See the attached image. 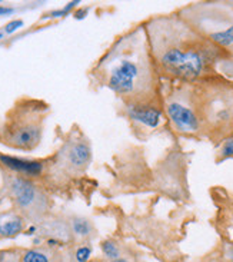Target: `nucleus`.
I'll use <instances>...</instances> for the list:
<instances>
[{
  "mask_svg": "<svg viewBox=\"0 0 233 262\" xmlns=\"http://www.w3.org/2000/svg\"><path fill=\"white\" fill-rule=\"evenodd\" d=\"M143 25L162 79L172 83L233 80V57L196 32L177 12L153 16Z\"/></svg>",
  "mask_w": 233,
  "mask_h": 262,
  "instance_id": "1",
  "label": "nucleus"
},
{
  "mask_svg": "<svg viewBox=\"0 0 233 262\" xmlns=\"http://www.w3.org/2000/svg\"><path fill=\"white\" fill-rule=\"evenodd\" d=\"M95 75L122 105L163 106L162 76L157 71L145 25L120 35L96 64Z\"/></svg>",
  "mask_w": 233,
  "mask_h": 262,
  "instance_id": "2",
  "label": "nucleus"
},
{
  "mask_svg": "<svg viewBox=\"0 0 233 262\" xmlns=\"http://www.w3.org/2000/svg\"><path fill=\"white\" fill-rule=\"evenodd\" d=\"M202 138L222 143L233 135V80L211 79L193 83Z\"/></svg>",
  "mask_w": 233,
  "mask_h": 262,
  "instance_id": "3",
  "label": "nucleus"
},
{
  "mask_svg": "<svg viewBox=\"0 0 233 262\" xmlns=\"http://www.w3.org/2000/svg\"><path fill=\"white\" fill-rule=\"evenodd\" d=\"M49 106L43 102L23 99L17 102L0 123V142L9 148L30 152L42 142Z\"/></svg>",
  "mask_w": 233,
  "mask_h": 262,
  "instance_id": "4",
  "label": "nucleus"
},
{
  "mask_svg": "<svg viewBox=\"0 0 233 262\" xmlns=\"http://www.w3.org/2000/svg\"><path fill=\"white\" fill-rule=\"evenodd\" d=\"M177 14L192 28L233 57V2H198Z\"/></svg>",
  "mask_w": 233,
  "mask_h": 262,
  "instance_id": "5",
  "label": "nucleus"
},
{
  "mask_svg": "<svg viewBox=\"0 0 233 262\" xmlns=\"http://www.w3.org/2000/svg\"><path fill=\"white\" fill-rule=\"evenodd\" d=\"M163 107L170 126L180 136L202 138L193 83H173L163 93Z\"/></svg>",
  "mask_w": 233,
  "mask_h": 262,
  "instance_id": "6",
  "label": "nucleus"
},
{
  "mask_svg": "<svg viewBox=\"0 0 233 262\" xmlns=\"http://www.w3.org/2000/svg\"><path fill=\"white\" fill-rule=\"evenodd\" d=\"M92 162V146L82 134H72L50 162L48 177L55 184H64L83 175Z\"/></svg>",
  "mask_w": 233,
  "mask_h": 262,
  "instance_id": "7",
  "label": "nucleus"
},
{
  "mask_svg": "<svg viewBox=\"0 0 233 262\" xmlns=\"http://www.w3.org/2000/svg\"><path fill=\"white\" fill-rule=\"evenodd\" d=\"M5 192L13 202L14 209L25 220H42L50 209V199L48 193L32 179L23 175H6Z\"/></svg>",
  "mask_w": 233,
  "mask_h": 262,
  "instance_id": "8",
  "label": "nucleus"
},
{
  "mask_svg": "<svg viewBox=\"0 0 233 262\" xmlns=\"http://www.w3.org/2000/svg\"><path fill=\"white\" fill-rule=\"evenodd\" d=\"M123 112L136 130H155L166 118L165 107L157 105H123Z\"/></svg>",
  "mask_w": 233,
  "mask_h": 262,
  "instance_id": "9",
  "label": "nucleus"
},
{
  "mask_svg": "<svg viewBox=\"0 0 233 262\" xmlns=\"http://www.w3.org/2000/svg\"><path fill=\"white\" fill-rule=\"evenodd\" d=\"M0 162L10 170L16 172L17 175H23V177H39L43 172L42 162L25 161V159L6 155H0Z\"/></svg>",
  "mask_w": 233,
  "mask_h": 262,
  "instance_id": "10",
  "label": "nucleus"
},
{
  "mask_svg": "<svg viewBox=\"0 0 233 262\" xmlns=\"http://www.w3.org/2000/svg\"><path fill=\"white\" fill-rule=\"evenodd\" d=\"M25 228V218L17 212L0 215V236L2 238H14L21 234Z\"/></svg>",
  "mask_w": 233,
  "mask_h": 262,
  "instance_id": "11",
  "label": "nucleus"
},
{
  "mask_svg": "<svg viewBox=\"0 0 233 262\" xmlns=\"http://www.w3.org/2000/svg\"><path fill=\"white\" fill-rule=\"evenodd\" d=\"M21 262H53V258L46 249H29L21 256Z\"/></svg>",
  "mask_w": 233,
  "mask_h": 262,
  "instance_id": "12",
  "label": "nucleus"
},
{
  "mask_svg": "<svg viewBox=\"0 0 233 262\" xmlns=\"http://www.w3.org/2000/svg\"><path fill=\"white\" fill-rule=\"evenodd\" d=\"M230 158H233V135L220 143L218 155H216V162L220 163L226 159H230Z\"/></svg>",
  "mask_w": 233,
  "mask_h": 262,
  "instance_id": "13",
  "label": "nucleus"
},
{
  "mask_svg": "<svg viewBox=\"0 0 233 262\" xmlns=\"http://www.w3.org/2000/svg\"><path fill=\"white\" fill-rule=\"evenodd\" d=\"M72 231L79 236H87L93 231V227L85 218H75L72 221Z\"/></svg>",
  "mask_w": 233,
  "mask_h": 262,
  "instance_id": "14",
  "label": "nucleus"
},
{
  "mask_svg": "<svg viewBox=\"0 0 233 262\" xmlns=\"http://www.w3.org/2000/svg\"><path fill=\"white\" fill-rule=\"evenodd\" d=\"M102 252L109 261H114V259L120 258V248L118 247L116 242L110 241V239L102 242Z\"/></svg>",
  "mask_w": 233,
  "mask_h": 262,
  "instance_id": "15",
  "label": "nucleus"
},
{
  "mask_svg": "<svg viewBox=\"0 0 233 262\" xmlns=\"http://www.w3.org/2000/svg\"><path fill=\"white\" fill-rule=\"evenodd\" d=\"M92 255V248L90 247H80V248L76 249V252H75V261L76 262H87L89 261V258Z\"/></svg>",
  "mask_w": 233,
  "mask_h": 262,
  "instance_id": "16",
  "label": "nucleus"
},
{
  "mask_svg": "<svg viewBox=\"0 0 233 262\" xmlns=\"http://www.w3.org/2000/svg\"><path fill=\"white\" fill-rule=\"evenodd\" d=\"M23 26V21L21 20H13L10 21V23H7L6 26H5V32L6 33H13L14 30H17L19 28Z\"/></svg>",
  "mask_w": 233,
  "mask_h": 262,
  "instance_id": "17",
  "label": "nucleus"
},
{
  "mask_svg": "<svg viewBox=\"0 0 233 262\" xmlns=\"http://www.w3.org/2000/svg\"><path fill=\"white\" fill-rule=\"evenodd\" d=\"M86 13H87V9H82V10H79V12L75 13V17H76V19H83Z\"/></svg>",
  "mask_w": 233,
  "mask_h": 262,
  "instance_id": "18",
  "label": "nucleus"
},
{
  "mask_svg": "<svg viewBox=\"0 0 233 262\" xmlns=\"http://www.w3.org/2000/svg\"><path fill=\"white\" fill-rule=\"evenodd\" d=\"M10 13H13V9L0 6V16H2V14H10Z\"/></svg>",
  "mask_w": 233,
  "mask_h": 262,
  "instance_id": "19",
  "label": "nucleus"
},
{
  "mask_svg": "<svg viewBox=\"0 0 233 262\" xmlns=\"http://www.w3.org/2000/svg\"><path fill=\"white\" fill-rule=\"evenodd\" d=\"M5 258H6V252L5 251H0V262L5 261Z\"/></svg>",
  "mask_w": 233,
  "mask_h": 262,
  "instance_id": "20",
  "label": "nucleus"
},
{
  "mask_svg": "<svg viewBox=\"0 0 233 262\" xmlns=\"http://www.w3.org/2000/svg\"><path fill=\"white\" fill-rule=\"evenodd\" d=\"M229 258H230V261L233 262V245L229 248Z\"/></svg>",
  "mask_w": 233,
  "mask_h": 262,
  "instance_id": "21",
  "label": "nucleus"
},
{
  "mask_svg": "<svg viewBox=\"0 0 233 262\" xmlns=\"http://www.w3.org/2000/svg\"><path fill=\"white\" fill-rule=\"evenodd\" d=\"M109 262H129V261H126V259H122V258H119V259H114V261H109Z\"/></svg>",
  "mask_w": 233,
  "mask_h": 262,
  "instance_id": "22",
  "label": "nucleus"
},
{
  "mask_svg": "<svg viewBox=\"0 0 233 262\" xmlns=\"http://www.w3.org/2000/svg\"><path fill=\"white\" fill-rule=\"evenodd\" d=\"M2 37H3V33H0V39H2Z\"/></svg>",
  "mask_w": 233,
  "mask_h": 262,
  "instance_id": "23",
  "label": "nucleus"
},
{
  "mask_svg": "<svg viewBox=\"0 0 233 262\" xmlns=\"http://www.w3.org/2000/svg\"><path fill=\"white\" fill-rule=\"evenodd\" d=\"M75 262H76V261H75Z\"/></svg>",
  "mask_w": 233,
  "mask_h": 262,
  "instance_id": "24",
  "label": "nucleus"
}]
</instances>
